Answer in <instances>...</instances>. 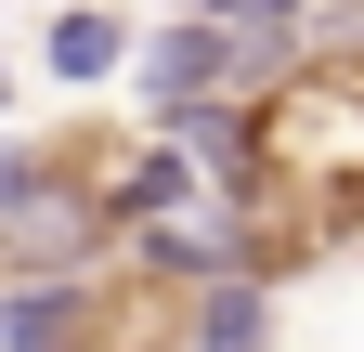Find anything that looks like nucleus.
<instances>
[{
    "instance_id": "nucleus-1",
    "label": "nucleus",
    "mask_w": 364,
    "mask_h": 352,
    "mask_svg": "<svg viewBox=\"0 0 364 352\" xmlns=\"http://www.w3.org/2000/svg\"><path fill=\"white\" fill-rule=\"evenodd\" d=\"M221 196H235L247 287H287L312 261L364 248V39H312L273 78H247Z\"/></svg>"
},
{
    "instance_id": "nucleus-2",
    "label": "nucleus",
    "mask_w": 364,
    "mask_h": 352,
    "mask_svg": "<svg viewBox=\"0 0 364 352\" xmlns=\"http://www.w3.org/2000/svg\"><path fill=\"white\" fill-rule=\"evenodd\" d=\"M105 66H117V14H91V0L53 14V78H105Z\"/></svg>"
}]
</instances>
